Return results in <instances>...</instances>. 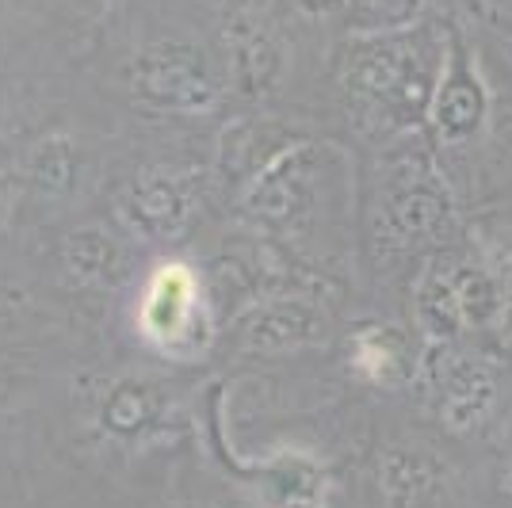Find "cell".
I'll use <instances>...</instances> for the list:
<instances>
[{"label":"cell","instance_id":"15","mask_svg":"<svg viewBox=\"0 0 512 508\" xmlns=\"http://www.w3.org/2000/svg\"><path fill=\"white\" fill-rule=\"evenodd\" d=\"M157 421V398L146 382L119 379L100 405V424L119 440H138Z\"/></svg>","mask_w":512,"mask_h":508},{"label":"cell","instance_id":"17","mask_svg":"<svg viewBox=\"0 0 512 508\" xmlns=\"http://www.w3.org/2000/svg\"><path fill=\"white\" fill-rule=\"evenodd\" d=\"M77 180V153H73V142L58 134V138H46L31 149L27 157V184L39 188L43 195H58V191H69Z\"/></svg>","mask_w":512,"mask_h":508},{"label":"cell","instance_id":"19","mask_svg":"<svg viewBox=\"0 0 512 508\" xmlns=\"http://www.w3.org/2000/svg\"><path fill=\"white\" fill-rule=\"evenodd\" d=\"M295 4H299L302 16H310V20H321V16L337 12V8H348V0H295Z\"/></svg>","mask_w":512,"mask_h":508},{"label":"cell","instance_id":"2","mask_svg":"<svg viewBox=\"0 0 512 508\" xmlns=\"http://www.w3.org/2000/svg\"><path fill=\"white\" fill-rule=\"evenodd\" d=\"M138 333L150 340L153 348L192 360L211 340V321H207V302H203V283L184 260H161L153 276L142 287L138 298Z\"/></svg>","mask_w":512,"mask_h":508},{"label":"cell","instance_id":"10","mask_svg":"<svg viewBox=\"0 0 512 508\" xmlns=\"http://www.w3.org/2000/svg\"><path fill=\"white\" fill-rule=\"evenodd\" d=\"M241 344L253 352H291V348H310L329 340V318L310 298L279 295L268 302H253L237 318Z\"/></svg>","mask_w":512,"mask_h":508},{"label":"cell","instance_id":"5","mask_svg":"<svg viewBox=\"0 0 512 508\" xmlns=\"http://www.w3.org/2000/svg\"><path fill=\"white\" fill-rule=\"evenodd\" d=\"M379 214L394 241H421L455 218V199L428 157H409L386 176Z\"/></svg>","mask_w":512,"mask_h":508},{"label":"cell","instance_id":"9","mask_svg":"<svg viewBox=\"0 0 512 508\" xmlns=\"http://www.w3.org/2000/svg\"><path fill=\"white\" fill-rule=\"evenodd\" d=\"M486 115H490L486 85H482V77H478L467 50L451 39L440 85H436L432 107H428V123H432L436 138L444 146H467L482 134Z\"/></svg>","mask_w":512,"mask_h":508},{"label":"cell","instance_id":"14","mask_svg":"<svg viewBox=\"0 0 512 508\" xmlns=\"http://www.w3.org/2000/svg\"><path fill=\"white\" fill-rule=\"evenodd\" d=\"M348 363L360 379L375 386H402L417 367V360L409 356L406 337L394 325H363L348 340Z\"/></svg>","mask_w":512,"mask_h":508},{"label":"cell","instance_id":"21","mask_svg":"<svg viewBox=\"0 0 512 508\" xmlns=\"http://www.w3.org/2000/svg\"><path fill=\"white\" fill-rule=\"evenodd\" d=\"M505 287H509V298H512V268H509V279H505Z\"/></svg>","mask_w":512,"mask_h":508},{"label":"cell","instance_id":"22","mask_svg":"<svg viewBox=\"0 0 512 508\" xmlns=\"http://www.w3.org/2000/svg\"><path fill=\"white\" fill-rule=\"evenodd\" d=\"M509 153H512V138H509Z\"/></svg>","mask_w":512,"mask_h":508},{"label":"cell","instance_id":"6","mask_svg":"<svg viewBox=\"0 0 512 508\" xmlns=\"http://www.w3.org/2000/svg\"><path fill=\"white\" fill-rule=\"evenodd\" d=\"M245 211L272 230L302 226L314 211V146L302 142L264 161L245 188Z\"/></svg>","mask_w":512,"mask_h":508},{"label":"cell","instance_id":"4","mask_svg":"<svg viewBox=\"0 0 512 508\" xmlns=\"http://www.w3.org/2000/svg\"><path fill=\"white\" fill-rule=\"evenodd\" d=\"M134 96L153 111H176V115H199L218 100V81L207 73L203 58L176 43L146 46L134 69H130Z\"/></svg>","mask_w":512,"mask_h":508},{"label":"cell","instance_id":"18","mask_svg":"<svg viewBox=\"0 0 512 508\" xmlns=\"http://www.w3.org/2000/svg\"><path fill=\"white\" fill-rule=\"evenodd\" d=\"M421 12L425 0H348V20L367 39L409 31Z\"/></svg>","mask_w":512,"mask_h":508},{"label":"cell","instance_id":"8","mask_svg":"<svg viewBox=\"0 0 512 508\" xmlns=\"http://www.w3.org/2000/svg\"><path fill=\"white\" fill-rule=\"evenodd\" d=\"M455 474L425 440H394L379 459V493L386 508H448Z\"/></svg>","mask_w":512,"mask_h":508},{"label":"cell","instance_id":"20","mask_svg":"<svg viewBox=\"0 0 512 508\" xmlns=\"http://www.w3.org/2000/svg\"><path fill=\"white\" fill-rule=\"evenodd\" d=\"M505 489L512 493V463H509V474H505Z\"/></svg>","mask_w":512,"mask_h":508},{"label":"cell","instance_id":"13","mask_svg":"<svg viewBox=\"0 0 512 508\" xmlns=\"http://www.w3.org/2000/svg\"><path fill=\"white\" fill-rule=\"evenodd\" d=\"M448 287L463 329H493L509 310V287L482 260H448Z\"/></svg>","mask_w":512,"mask_h":508},{"label":"cell","instance_id":"7","mask_svg":"<svg viewBox=\"0 0 512 508\" xmlns=\"http://www.w3.org/2000/svg\"><path fill=\"white\" fill-rule=\"evenodd\" d=\"M119 222L142 241H176L195 214V188L188 176L153 169L134 176L119 195Z\"/></svg>","mask_w":512,"mask_h":508},{"label":"cell","instance_id":"12","mask_svg":"<svg viewBox=\"0 0 512 508\" xmlns=\"http://www.w3.org/2000/svg\"><path fill=\"white\" fill-rule=\"evenodd\" d=\"M226 50H230V81L241 96L264 100L283 81V46L272 31L256 27L253 20H234L226 27Z\"/></svg>","mask_w":512,"mask_h":508},{"label":"cell","instance_id":"16","mask_svg":"<svg viewBox=\"0 0 512 508\" xmlns=\"http://www.w3.org/2000/svg\"><path fill=\"white\" fill-rule=\"evenodd\" d=\"M65 268H69V276H77L81 283H104L119 268V249H115V241L100 226L73 230L69 241H65Z\"/></svg>","mask_w":512,"mask_h":508},{"label":"cell","instance_id":"1","mask_svg":"<svg viewBox=\"0 0 512 508\" xmlns=\"http://www.w3.org/2000/svg\"><path fill=\"white\" fill-rule=\"evenodd\" d=\"M444 58L448 50L432 46L425 35H375L363 39L348 65V88L379 130H409L432 107Z\"/></svg>","mask_w":512,"mask_h":508},{"label":"cell","instance_id":"11","mask_svg":"<svg viewBox=\"0 0 512 508\" xmlns=\"http://www.w3.org/2000/svg\"><path fill=\"white\" fill-rule=\"evenodd\" d=\"M432 382L440 390V421L451 432H474L493 413V402H497L493 371L478 360L451 356V344L444 348V363L432 367Z\"/></svg>","mask_w":512,"mask_h":508},{"label":"cell","instance_id":"3","mask_svg":"<svg viewBox=\"0 0 512 508\" xmlns=\"http://www.w3.org/2000/svg\"><path fill=\"white\" fill-rule=\"evenodd\" d=\"M218 459L237 478V486L245 489L260 508H325L329 505V489L333 478L325 463H318L310 451L299 447H279L264 459H237L230 455L222 440L214 436Z\"/></svg>","mask_w":512,"mask_h":508}]
</instances>
